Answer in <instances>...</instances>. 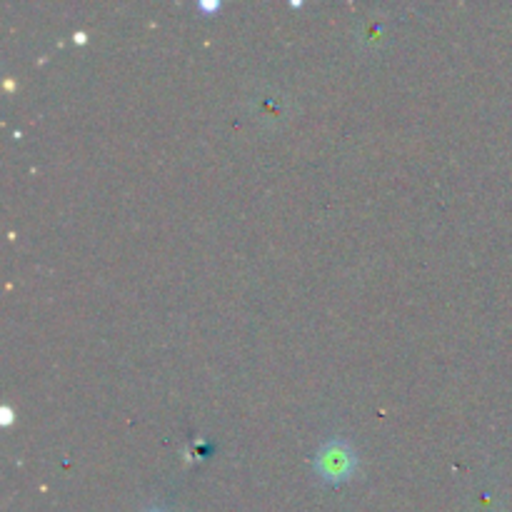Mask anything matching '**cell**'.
<instances>
[{
    "label": "cell",
    "mask_w": 512,
    "mask_h": 512,
    "mask_svg": "<svg viewBox=\"0 0 512 512\" xmlns=\"http://www.w3.org/2000/svg\"><path fill=\"white\" fill-rule=\"evenodd\" d=\"M353 465H355L353 450H350L345 443H338V440H335V443L323 445V450L318 453V470L330 480L345 478V475L353 470Z\"/></svg>",
    "instance_id": "6da1fadb"
}]
</instances>
